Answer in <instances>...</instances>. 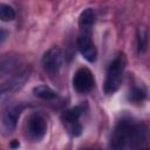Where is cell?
<instances>
[{"label":"cell","mask_w":150,"mask_h":150,"mask_svg":"<svg viewBox=\"0 0 150 150\" xmlns=\"http://www.w3.org/2000/svg\"><path fill=\"white\" fill-rule=\"evenodd\" d=\"M145 139V129L142 125L134 124L131 121H121L112 131L111 148L115 150H125L128 148L141 146Z\"/></svg>","instance_id":"6da1fadb"},{"label":"cell","mask_w":150,"mask_h":150,"mask_svg":"<svg viewBox=\"0 0 150 150\" xmlns=\"http://www.w3.org/2000/svg\"><path fill=\"white\" fill-rule=\"evenodd\" d=\"M124 68H125V57L124 55L120 54L111 61V63L108 67L107 77L103 86V90L105 94H112L120 88L123 79Z\"/></svg>","instance_id":"7a4b0ae2"},{"label":"cell","mask_w":150,"mask_h":150,"mask_svg":"<svg viewBox=\"0 0 150 150\" xmlns=\"http://www.w3.org/2000/svg\"><path fill=\"white\" fill-rule=\"evenodd\" d=\"M77 47H79L80 53L87 61L94 62L96 60L97 50L91 40V32L80 30V34L77 38Z\"/></svg>","instance_id":"3957f363"},{"label":"cell","mask_w":150,"mask_h":150,"mask_svg":"<svg viewBox=\"0 0 150 150\" xmlns=\"http://www.w3.org/2000/svg\"><path fill=\"white\" fill-rule=\"evenodd\" d=\"M62 62H63V53L57 47H53L48 49L42 57V64L45 69L50 74H56L60 70Z\"/></svg>","instance_id":"277c9868"},{"label":"cell","mask_w":150,"mask_h":150,"mask_svg":"<svg viewBox=\"0 0 150 150\" xmlns=\"http://www.w3.org/2000/svg\"><path fill=\"white\" fill-rule=\"evenodd\" d=\"M95 84V80H94V76H93V73L83 67V68H80L77 69V71L74 74V77H73V86L74 88L79 91V93H86V91H89Z\"/></svg>","instance_id":"5b68a950"},{"label":"cell","mask_w":150,"mask_h":150,"mask_svg":"<svg viewBox=\"0 0 150 150\" xmlns=\"http://www.w3.org/2000/svg\"><path fill=\"white\" fill-rule=\"evenodd\" d=\"M47 130V122L45 117L39 112H33L27 118V131L29 136L34 139H40L43 137Z\"/></svg>","instance_id":"8992f818"},{"label":"cell","mask_w":150,"mask_h":150,"mask_svg":"<svg viewBox=\"0 0 150 150\" xmlns=\"http://www.w3.org/2000/svg\"><path fill=\"white\" fill-rule=\"evenodd\" d=\"M25 108V104L22 103H19V104H15V105H12L5 114L4 116V124L7 129L12 130L15 128L16 125V122H18V118L21 114V111L23 110Z\"/></svg>","instance_id":"52a82bcc"},{"label":"cell","mask_w":150,"mask_h":150,"mask_svg":"<svg viewBox=\"0 0 150 150\" xmlns=\"http://www.w3.org/2000/svg\"><path fill=\"white\" fill-rule=\"evenodd\" d=\"M93 23H94V12L91 8H87L81 13V15L79 18L80 30L91 32Z\"/></svg>","instance_id":"ba28073f"},{"label":"cell","mask_w":150,"mask_h":150,"mask_svg":"<svg viewBox=\"0 0 150 150\" xmlns=\"http://www.w3.org/2000/svg\"><path fill=\"white\" fill-rule=\"evenodd\" d=\"M82 112H83V107L82 105H76L74 108H70V109L66 110L62 114L61 118L67 125L68 124H73V123H77V121H79L80 116L82 115Z\"/></svg>","instance_id":"9c48e42d"},{"label":"cell","mask_w":150,"mask_h":150,"mask_svg":"<svg viewBox=\"0 0 150 150\" xmlns=\"http://www.w3.org/2000/svg\"><path fill=\"white\" fill-rule=\"evenodd\" d=\"M33 93H34V95L36 97L42 98V100H53V98H55L57 96V94L52 88H49L47 86H43V84L35 87L33 89Z\"/></svg>","instance_id":"30bf717a"},{"label":"cell","mask_w":150,"mask_h":150,"mask_svg":"<svg viewBox=\"0 0 150 150\" xmlns=\"http://www.w3.org/2000/svg\"><path fill=\"white\" fill-rule=\"evenodd\" d=\"M15 18V11L12 6L0 4V19L2 21H12Z\"/></svg>","instance_id":"8fae6325"},{"label":"cell","mask_w":150,"mask_h":150,"mask_svg":"<svg viewBox=\"0 0 150 150\" xmlns=\"http://www.w3.org/2000/svg\"><path fill=\"white\" fill-rule=\"evenodd\" d=\"M146 45H148V39H146V29L141 26L137 32V46H138V52L143 53L146 50Z\"/></svg>","instance_id":"7c38bea8"},{"label":"cell","mask_w":150,"mask_h":150,"mask_svg":"<svg viewBox=\"0 0 150 150\" xmlns=\"http://www.w3.org/2000/svg\"><path fill=\"white\" fill-rule=\"evenodd\" d=\"M146 94L144 90H142L141 88H134L131 91H130V95H129V98L134 102H142L144 98H145Z\"/></svg>","instance_id":"4fadbf2b"},{"label":"cell","mask_w":150,"mask_h":150,"mask_svg":"<svg viewBox=\"0 0 150 150\" xmlns=\"http://www.w3.org/2000/svg\"><path fill=\"white\" fill-rule=\"evenodd\" d=\"M6 36H7V32L4 28H0V43H2L5 41Z\"/></svg>","instance_id":"5bb4252c"},{"label":"cell","mask_w":150,"mask_h":150,"mask_svg":"<svg viewBox=\"0 0 150 150\" xmlns=\"http://www.w3.org/2000/svg\"><path fill=\"white\" fill-rule=\"evenodd\" d=\"M9 146H11L12 149H16V148H19V146H20V143H19V141H18V139H13V141L9 143Z\"/></svg>","instance_id":"9a60e30c"},{"label":"cell","mask_w":150,"mask_h":150,"mask_svg":"<svg viewBox=\"0 0 150 150\" xmlns=\"http://www.w3.org/2000/svg\"><path fill=\"white\" fill-rule=\"evenodd\" d=\"M86 150H96V149H86Z\"/></svg>","instance_id":"2e32d148"},{"label":"cell","mask_w":150,"mask_h":150,"mask_svg":"<svg viewBox=\"0 0 150 150\" xmlns=\"http://www.w3.org/2000/svg\"><path fill=\"white\" fill-rule=\"evenodd\" d=\"M142 150H148V149H142Z\"/></svg>","instance_id":"e0dca14e"}]
</instances>
